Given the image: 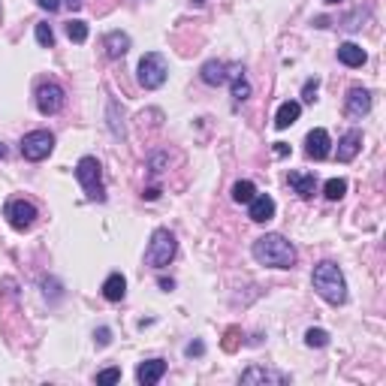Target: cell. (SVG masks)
<instances>
[{
  "label": "cell",
  "mask_w": 386,
  "mask_h": 386,
  "mask_svg": "<svg viewBox=\"0 0 386 386\" xmlns=\"http://www.w3.org/2000/svg\"><path fill=\"white\" fill-rule=\"evenodd\" d=\"M317 91H320V79H308L305 88H302V100L305 103H314L317 100Z\"/></svg>",
  "instance_id": "obj_27"
},
{
  "label": "cell",
  "mask_w": 386,
  "mask_h": 386,
  "mask_svg": "<svg viewBox=\"0 0 386 386\" xmlns=\"http://www.w3.org/2000/svg\"><path fill=\"white\" fill-rule=\"evenodd\" d=\"M362 151V130H347L341 139H338V160L350 163L356 154Z\"/></svg>",
  "instance_id": "obj_14"
},
{
  "label": "cell",
  "mask_w": 386,
  "mask_h": 386,
  "mask_svg": "<svg viewBox=\"0 0 386 386\" xmlns=\"http://www.w3.org/2000/svg\"><path fill=\"white\" fill-rule=\"evenodd\" d=\"M64 103H66V91L57 82H43L36 88V109L43 115H57L64 109Z\"/></svg>",
  "instance_id": "obj_8"
},
{
  "label": "cell",
  "mask_w": 386,
  "mask_h": 386,
  "mask_svg": "<svg viewBox=\"0 0 386 386\" xmlns=\"http://www.w3.org/2000/svg\"><path fill=\"white\" fill-rule=\"evenodd\" d=\"M18 151H22L24 160L40 163V160H45L48 154L55 151V133H48V130H31V133H24L22 142H18Z\"/></svg>",
  "instance_id": "obj_6"
},
{
  "label": "cell",
  "mask_w": 386,
  "mask_h": 386,
  "mask_svg": "<svg viewBox=\"0 0 386 386\" xmlns=\"http://www.w3.org/2000/svg\"><path fill=\"white\" fill-rule=\"evenodd\" d=\"M326 3H338V0H326Z\"/></svg>",
  "instance_id": "obj_38"
},
{
  "label": "cell",
  "mask_w": 386,
  "mask_h": 386,
  "mask_svg": "<svg viewBox=\"0 0 386 386\" xmlns=\"http://www.w3.org/2000/svg\"><path fill=\"white\" fill-rule=\"evenodd\" d=\"M176 250H178L176 233L166 227H160L151 233V241H148V248H145V263L151 269H166L172 263V257H176Z\"/></svg>",
  "instance_id": "obj_3"
},
{
  "label": "cell",
  "mask_w": 386,
  "mask_h": 386,
  "mask_svg": "<svg viewBox=\"0 0 386 386\" xmlns=\"http://www.w3.org/2000/svg\"><path fill=\"white\" fill-rule=\"evenodd\" d=\"M94 338H96V344H100V347H106V344L112 341V332L103 326V329H96V335H94Z\"/></svg>",
  "instance_id": "obj_31"
},
{
  "label": "cell",
  "mask_w": 386,
  "mask_h": 386,
  "mask_svg": "<svg viewBox=\"0 0 386 386\" xmlns=\"http://www.w3.org/2000/svg\"><path fill=\"white\" fill-rule=\"evenodd\" d=\"M329 151H332V139H329V133H326L323 127H314L305 136V154L311 160H326V157H329Z\"/></svg>",
  "instance_id": "obj_10"
},
{
  "label": "cell",
  "mask_w": 386,
  "mask_h": 386,
  "mask_svg": "<svg viewBox=\"0 0 386 386\" xmlns=\"http://www.w3.org/2000/svg\"><path fill=\"white\" fill-rule=\"evenodd\" d=\"M299 115H302V103H296V100L281 103V106H278V115H275V127L278 130L293 127V124L299 121Z\"/></svg>",
  "instance_id": "obj_19"
},
{
  "label": "cell",
  "mask_w": 386,
  "mask_h": 386,
  "mask_svg": "<svg viewBox=\"0 0 386 386\" xmlns=\"http://www.w3.org/2000/svg\"><path fill=\"white\" fill-rule=\"evenodd\" d=\"M76 181L82 185V190L88 193L91 202H106V187H103V166L100 160L85 154V157L76 163Z\"/></svg>",
  "instance_id": "obj_4"
},
{
  "label": "cell",
  "mask_w": 386,
  "mask_h": 386,
  "mask_svg": "<svg viewBox=\"0 0 386 386\" xmlns=\"http://www.w3.org/2000/svg\"><path fill=\"white\" fill-rule=\"evenodd\" d=\"M311 287L314 293L329 305H344L347 302V281H344V272L338 269L332 259H323V263L314 266L311 272Z\"/></svg>",
  "instance_id": "obj_2"
},
{
  "label": "cell",
  "mask_w": 386,
  "mask_h": 386,
  "mask_svg": "<svg viewBox=\"0 0 386 386\" xmlns=\"http://www.w3.org/2000/svg\"><path fill=\"white\" fill-rule=\"evenodd\" d=\"M287 181H290V187H293L302 199H311L314 193H317V178H314V172H290Z\"/></svg>",
  "instance_id": "obj_17"
},
{
  "label": "cell",
  "mask_w": 386,
  "mask_h": 386,
  "mask_svg": "<svg viewBox=\"0 0 386 386\" xmlns=\"http://www.w3.org/2000/svg\"><path fill=\"white\" fill-rule=\"evenodd\" d=\"M103 48H106V57H112V61H121V57L130 52V34L109 31V34L103 36Z\"/></svg>",
  "instance_id": "obj_13"
},
{
  "label": "cell",
  "mask_w": 386,
  "mask_h": 386,
  "mask_svg": "<svg viewBox=\"0 0 386 386\" xmlns=\"http://www.w3.org/2000/svg\"><path fill=\"white\" fill-rule=\"evenodd\" d=\"M371 112V94L365 88H350L344 96V115L353 121H362Z\"/></svg>",
  "instance_id": "obj_9"
},
{
  "label": "cell",
  "mask_w": 386,
  "mask_h": 386,
  "mask_svg": "<svg viewBox=\"0 0 386 386\" xmlns=\"http://www.w3.org/2000/svg\"><path fill=\"white\" fill-rule=\"evenodd\" d=\"M124 296H127V278H124L121 272H112L103 281V299L106 302H121Z\"/></svg>",
  "instance_id": "obj_18"
},
{
  "label": "cell",
  "mask_w": 386,
  "mask_h": 386,
  "mask_svg": "<svg viewBox=\"0 0 386 386\" xmlns=\"http://www.w3.org/2000/svg\"><path fill=\"white\" fill-rule=\"evenodd\" d=\"M36 6L45 9V13H57V9H61V0H36Z\"/></svg>",
  "instance_id": "obj_30"
},
{
  "label": "cell",
  "mask_w": 386,
  "mask_h": 386,
  "mask_svg": "<svg viewBox=\"0 0 386 386\" xmlns=\"http://www.w3.org/2000/svg\"><path fill=\"white\" fill-rule=\"evenodd\" d=\"M275 154H278V157H287V154H290V145H284V142H275Z\"/></svg>",
  "instance_id": "obj_33"
},
{
  "label": "cell",
  "mask_w": 386,
  "mask_h": 386,
  "mask_svg": "<svg viewBox=\"0 0 386 386\" xmlns=\"http://www.w3.org/2000/svg\"><path fill=\"white\" fill-rule=\"evenodd\" d=\"M64 3H66V6H70V9H73V13H76V9H79V6H82V0H64Z\"/></svg>",
  "instance_id": "obj_36"
},
{
  "label": "cell",
  "mask_w": 386,
  "mask_h": 386,
  "mask_svg": "<svg viewBox=\"0 0 386 386\" xmlns=\"http://www.w3.org/2000/svg\"><path fill=\"white\" fill-rule=\"evenodd\" d=\"M66 36H70L73 43H85L88 40V24H85L82 18H70V22H66Z\"/></svg>",
  "instance_id": "obj_24"
},
{
  "label": "cell",
  "mask_w": 386,
  "mask_h": 386,
  "mask_svg": "<svg viewBox=\"0 0 386 386\" xmlns=\"http://www.w3.org/2000/svg\"><path fill=\"white\" fill-rule=\"evenodd\" d=\"M142 196H145V199H160V190H157V187H148V190L142 193Z\"/></svg>",
  "instance_id": "obj_35"
},
{
  "label": "cell",
  "mask_w": 386,
  "mask_h": 386,
  "mask_svg": "<svg viewBox=\"0 0 386 386\" xmlns=\"http://www.w3.org/2000/svg\"><path fill=\"white\" fill-rule=\"evenodd\" d=\"M344 193H347V181H344V178H329V181L323 185V196L332 199V202L344 199Z\"/></svg>",
  "instance_id": "obj_23"
},
{
  "label": "cell",
  "mask_w": 386,
  "mask_h": 386,
  "mask_svg": "<svg viewBox=\"0 0 386 386\" xmlns=\"http://www.w3.org/2000/svg\"><path fill=\"white\" fill-rule=\"evenodd\" d=\"M227 82H233V100L236 103H245L250 96V82L245 79V70H241V66H229V79Z\"/></svg>",
  "instance_id": "obj_21"
},
{
  "label": "cell",
  "mask_w": 386,
  "mask_h": 386,
  "mask_svg": "<svg viewBox=\"0 0 386 386\" xmlns=\"http://www.w3.org/2000/svg\"><path fill=\"white\" fill-rule=\"evenodd\" d=\"M202 353H206V344H202V341H190L185 347V356H202Z\"/></svg>",
  "instance_id": "obj_29"
},
{
  "label": "cell",
  "mask_w": 386,
  "mask_h": 386,
  "mask_svg": "<svg viewBox=\"0 0 386 386\" xmlns=\"http://www.w3.org/2000/svg\"><path fill=\"white\" fill-rule=\"evenodd\" d=\"M160 166H163V154H154L151 157V176H157Z\"/></svg>",
  "instance_id": "obj_32"
},
{
  "label": "cell",
  "mask_w": 386,
  "mask_h": 386,
  "mask_svg": "<svg viewBox=\"0 0 386 386\" xmlns=\"http://www.w3.org/2000/svg\"><path fill=\"white\" fill-rule=\"evenodd\" d=\"M157 284H160V290H166V293H169V290H172V287H176V281H172V278H160V281H157Z\"/></svg>",
  "instance_id": "obj_34"
},
{
  "label": "cell",
  "mask_w": 386,
  "mask_h": 386,
  "mask_svg": "<svg viewBox=\"0 0 386 386\" xmlns=\"http://www.w3.org/2000/svg\"><path fill=\"white\" fill-rule=\"evenodd\" d=\"M338 61H341L344 66H362L365 61H369V55H365V48L362 45H356V43H341L338 45Z\"/></svg>",
  "instance_id": "obj_20"
},
{
  "label": "cell",
  "mask_w": 386,
  "mask_h": 386,
  "mask_svg": "<svg viewBox=\"0 0 386 386\" xmlns=\"http://www.w3.org/2000/svg\"><path fill=\"white\" fill-rule=\"evenodd\" d=\"M121 380V369H106L96 374V383H118Z\"/></svg>",
  "instance_id": "obj_28"
},
{
  "label": "cell",
  "mask_w": 386,
  "mask_h": 386,
  "mask_svg": "<svg viewBox=\"0 0 386 386\" xmlns=\"http://www.w3.org/2000/svg\"><path fill=\"white\" fill-rule=\"evenodd\" d=\"M241 383H290V374L275 371V369H263V365H250L241 371Z\"/></svg>",
  "instance_id": "obj_12"
},
{
  "label": "cell",
  "mask_w": 386,
  "mask_h": 386,
  "mask_svg": "<svg viewBox=\"0 0 386 386\" xmlns=\"http://www.w3.org/2000/svg\"><path fill=\"white\" fill-rule=\"evenodd\" d=\"M36 43H40L43 48H52L55 45V31H52V24H48V22L36 24Z\"/></svg>",
  "instance_id": "obj_25"
},
{
  "label": "cell",
  "mask_w": 386,
  "mask_h": 386,
  "mask_svg": "<svg viewBox=\"0 0 386 386\" xmlns=\"http://www.w3.org/2000/svg\"><path fill=\"white\" fill-rule=\"evenodd\" d=\"M254 196H257V185H254V181H236V185H233V199L238 202V206H248Z\"/></svg>",
  "instance_id": "obj_22"
},
{
  "label": "cell",
  "mask_w": 386,
  "mask_h": 386,
  "mask_svg": "<svg viewBox=\"0 0 386 386\" xmlns=\"http://www.w3.org/2000/svg\"><path fill=\"white\" fill-rule=\"evenodd\" d=\"M163 374H166V362H163V359H148V362H139L136 380L142 386H154V383L163 380Z\"/></svg>",
  "instance_id": "obj_16"
},
{
  "label": "cell",
  "mask_w": 386,
  "mask_h": 386,
  "mask_svg": "<svg viewBox=\"0 0 386 386\" xmlns=\"http://www.w3.org/2000/svg\"><path fill=\"white\" fill-rule=\"evenodd\" d=\"M305 344L308 347H326V344H329V332H326V329H308L305 332Z\"/></svg>",
  "instance_id": "obj_26"
},
{
  "label": "cell",
  "mask_w": 386,
  "mask_h": 386,
  "mask_svg": "<svg viewBox=\"0 0 386 386\" xmlns=\"http://www.w3.org/2000/svg\"><path fill=\"white\" fill-rule=\"evenodd\" d=\"M199 79L211 85V88H217V85H224L229 79V64L224 61H206L199 66Z\"/></svg>",
  "instance_id": "obj_15"
},
{
  "label": "cell",
  "mask_w": 386,
  "mask_h": 386,
  "mask_svg": "<svg viewBox=\"0 0 386 386\" xmlns=\"http://www.w3.org/2000/svg\"><path fill=\"white\" fill-rule=\"evenodd\" d=\"M275 211H278V206L269 193H257V196L248 202V217L254 220V224H269V220L275 217Z\"/></svg>",
  "instance_id": "obj_11"
},
{
  "label": "cell",
  "mask_w": 386,
  "mask_h": 386,
  "mask_svg": "<svg viewBox=\"0 0 386 386\" xmlns=\"http://www.w3.org/2000/svg\"><path fill=\"white\" fill-rule=\"evenodd\" d=\"M3 217L9 220V227L18 229V233H24V229L34 227L36 220V206L27 199H9L3 206Z\"/></svg>",
  "instance_id": "obj_7"
},
{
  "label": "cell",
  "mask_w": 386,
  "mask_h": 386,
  "mask_svg": "<svg viewBox=\"0 0 386 386\" xmlns=\"http://www.w3.org/2000/svg\"><path fill=\"white\" fill-rule=\"evenodd\" d=\"M3 157H6V145L0 142V160H3Z\"/></svg>",
  "instance_id": "obj_37"
},
{
  "label": "cell",
  "mask_w": 386,
  "mask_h": 386,
  "mask_svg": "<svg viewBox=\"0 0 386 386\" xmlns=\"http://www.w3.org/2000/svg\"><path fill=\"white\" fill-rule=\"evenodd\" d=\"M139 85L145 91H157L163 82H166V76H169V64H166V57H163L160 52H148V55H142V61H139Z\"/></svg>",
  "instance_id": "obj_5"
},
{
  "label": "cell",
  "mask_w": 386,
  "mask_h": 386,
  "mask_svg": "<svg viewBox=\"0 0 386 386\" xmlns=\"http://www.w3.org/2000/svg\"><path fill=\"white\" fill-rule=\"evenodd\" d=\"M250 254L259 266H269V269H293L296 266V248L293 241L284 238L281 233H266L254 241Z\"/></svg>",
  "instance_id": "obj_1"
}]
</instances>
